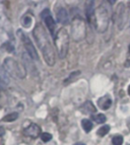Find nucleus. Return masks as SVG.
<instances>
[{"instance_id": "nucleus-1", "label": "nucleus", "mask_w": 130, "mask_h": 145, "mask_svg": "<svg viewBox=\"0 0 130 145\" xmlns=\"http://www.w3.org/2000/svg\"><path fill=\"white\" fill-rule=\"evenodd\" d=\"M33 35L46 63L49 66H53L55 64V51L49 39V35L46 29L41 24H38L33 31Z\"/></svg>"}, {"instance_id": "nucleus-2", "label": "nucleus", "mask_w": 130, "mask_h": 145, "mask_svg": "<svg viewBox=\"0 0 130 145\" xmlns=\"http://www.w3.org/2000/svg\"><path fill=\"white\" fill-rule=\"evenodd\" d=\"M109 20H110V15H109L108 8L104 4H101L95 10V27L99 31L103 33L108 29Z\"/></svg>"}, {"instance_id": "nucleus-3", "label": "nucleus", "mask_w": 130, "mask_h": 145, "mask_svg": "<svg viewBox=\"0 0 130 145\" xmlns=\"http://www.w3.org/2000/svg\"><path fill=\"white\" fill-rule=\"evenodd\" d=\"M3 67L5 68V70L8 73V75L16 78V79H22L27 75L26 68L22 64H19L16 60L10 58V57L5 58Z\"/></svg>"}, {"instance_id": "nucleus-4", "label": "nucleus", "mask_w": 130, "mask_h": 145, "mask_svg": "<svg viewBox=\"0 0 130 145\" xmlns=\"http://www.w3.org/2000/svg\"><path fill=\"white\" fill-rule=\"evenodd\" d=\"M55 46L58 55L61 59H64L68 53V44H69V34L65 29H60L55 36Z\"/></svg>"}, {"instance_id": "nucleus-5", "label": "nucleus", "mask_w": 130, "mask_h": 145, "mask_svg": "<svg viewBox=\"0 0 130 145\" xmlns=\"http://www.w3.org/2000/svg\"><path fill=\"white\" fill-rule=\"evenodd\" d=\"M71 36L74 41H81L85 37V24L81 18H74L71 24Z\"/></svg>"}, {"instance_id": "nucleus-6", "label": "nucleus", "mask_w": 130, "mask_h": 145, "mask_svg": "<svg viewBox=\"0 0 130 145\" xmlns=\"http://www.w3.org/2000/svg\"><path fill=\"white\" fill-rule=\"evenodd\" d=\"M17 35L20 37V39H22L24 48H26V50H27L28 55H29L31 58L34 59V60H39V56H38V54H37V50H36V48H35L34 45H33L31 40H30L29 38L24 35V31H17Z\"/></svg>"}, {"instance_id": "nucleus-7", "label": "nucleus", "mask_w": 130, "mask_h": 145, "mask_svg": "<svg viewBox=\"0 0 130 145\" xmlns=\"http://www.w3.org/2000/svg\"><path fill=\"white\" fill-rule=\"evenodd\" d=\"M41 16H42V18L44 20V22H45L46 27H47V29H49L51 36L54 37V36H55L56 24H55V20H54L53 17H52V15H51L50 10H49V9L43 10V11H42Z\"/></svg>"}, {"instance_id": "nucleus-8", "label": "nucleus", "mask_w": 130, "mask_h": 145, "mask_svg": "<svg viewBox=\"0 0 130 145\" xmlns=\"http://www.w3.org/2000/svg\"><path fill=\"white\" fill-rule=\"evenodd\" d=\"M24 134L26 136H29V137L37 138L38 136H41V128L37 124L32 123L24 130Z\"/></svg>"}, {"instance_id": "nucleus-9", "label": "nucleus", "mask_w": 130, "mask_h": 145, "mask_svg": "<svg viewBox=\"0 0 130 145\" xmlns=\"http://www.w3.org/2000/svg\"><path fill=\"white\" fill-rule=\"evenodd\" d=\"M125 16H126V9L124 4H119L117 8V25L120 29H123V25L125 24Z\"/></svg>"}, {"instance_id": "nucleus-10", "label": "nucleus", "mask_w": 130, "mask_h": 145, "mask_svg": "<svg viewBox=\"0 0 130 145\" xmlns=\"http://www.w3.org/2000/svg\"><path fill=\"white\" fill-rule=\"evenodd\" d=\"M95 1H87L85 3V15L89 24H94L95 22Z\"/></svg>"}, {"instance_id": "nucleus-11", "label": "nucleus", "mask_w": 130, "mask_h": 145, "mask_svg": "<svg viewBox=\"0 0 130 145\" xmlns=\"http://www.w3.org/2000/svg\"><path fill=\"white\" fill-rule=\"evenodd\" d=\"M57 20L60 24H67L69 22V15H68V12L67 10L65 9V8H60V9L57 11Z\"/></svg>"}, {"instance_id": "nucleus-12", "label": "nucleus", "mask_w": 130, "mask_h": 145, "mask_svg": "<svg viewBox=\"0 0 130 145\" xmlns=\"http://www.w3.org/2000/svg\"><path fill=\"white\" fill-rule=\"evenodd\" d=\"M98 106L102 110L110 109V106H112V99L110 95H104V97H100L99 101H98Z\"/></svg>"}, {"instance_id": "nucleus-13", "label": "nucleus", "mask_w": 130, "mask_h": 145, "mask_svg": "<svg viewBox=\"0 0 130 145\" xmlns=\"http://www.w3.org/2000/svg\"><path fill=\"white\" fill-rule=\"evenodd\" d=\"M80 110H81L82 113H85V114H95L97 112L96 106L93 105L92 102H85L81 106H80Z\"/></svg>"}, {"instance_id": "nucleus-14", "label": "nucleus", "mask_w": 130, "mask_h": 145, "mask_svg": "<svg viewBox=\"0 0 130 145\" xmlns=\"http://www.w3.org/2000/svg\"><path fill=\"white\" fill-rule=\"evenodd\" d=\"M0 79L2 80L5 84H7L9 82V76H8V73L6 72L5 68L3 67L1 64H0Z\"/></svg>"}, {"instance_id": "nucleus-15", "label": "nucleus", "mask_w": 130, "mask_h": 145, "mask_svg": "<svg viewBox=\"0 0 130 145\" xmlns=\"http://www.w3.org/2000/svg\"><path fill=\"white\" fill-rule=\"evenodd\" d=\"M81 125H82V128H83V130L87 132V133H89V132H91L93 129V123L89 120H87V119H83L81 121Z\"/></svg>"}, {"instance_id": "nucleus-16", "label": "nucleus", "mask_w": 130, "mask_h": 145, "mask_svg": "<svg viewBox=\"0 0 130 145\" xmlns=\"http://www.w3.org/2000/svg\"><path fill=\"white\" fill-rule=\"evenodd\" d=\"M109 131H110V126L105 125V126H103V127H101L99 130L97 131V134H98L100 137H103V136L107 135V134L109 133Z\"/></svg>"}, {"instance_id": "nucleus-17", "label": "nucleus", "mask_w": 130, "mask_h": 145, "mask_svg": "<svg viewBox=\"0 0 130 145\" xmlns=\"http://www.w3.org/2000/svg\"><path fill=\"white\" fill-rule=\"evenodd\" d=\"M93 119L95 120V122L98 124H103L105 123V122L107 121V118L106 116L104 114H98V115H95V116H93Z\"/></svg>"}, {"instance_id": "nucleus-18", "label": "nucleus", "mask_w": 130, "mask_h": 145, "mask_svg": "<svg viewBox=\"0 0 130 145\" xmlns=\"http://www.w3.org/2000/svg\"><path fill=\"white\" fill-rule=\"evenodd\" d=\"M16 119H18V114H17L16 112H13V113H11V114L5 116L4 118H3V121L4 122H13V121H15Z\"/></svg>"}, {"instance_id": "nucleus-19", "label": "nucleus", "mask_w": 130, "mask_h": 145, "mask_svg": "<svg viewBox=\"0 0 130 145\" xmlns=\"http://www.w3.org/2000/svg\"><path fill=\"white\" fill-rule=\"evenodd\" d=\"M22 24L24 27H30L32 24V17L29 16V15H26V16L22 17Z\"/></svg>"}, {"instance_id": "nucleus-20", "label": "nucleus", "mask_w": 130, "mask_h": 145, "mask_svg": "<svg viewBox=\"0 0 130 145\" xmlns=\"http://www.w3.org/2000/svg\"><path fill=\"white\" fill-rule=\"evenodd\" d=\"M113 145H122L123 144V137L121 135H116L112 139Z\"/></svg>"}, {"instance_id": "nucleus-21", "label": "nucleus", "mask_w": 130, "mask_h": 145, "mask_svg": "<svg viewBox=\"0 0 130 145\" xmlns=\"http://www.w3.org/2000/svg\"><path fill=\"white\" fill-rule=\"evenodd\" d=\"M41 139L44 142H48L52 139V135L50 133H42L41 134Z\"/></svg>"}, {"instance_id": "nucleus-22", "label": "nucleus", "mask_w": 130, "mask_h": 145, "mask_svg": "<svg viewBox=\"0 0 130 145\" xmlns=\"http://www.w3.org/2000/svg\"><path fill=\"white\" fill-rule=\"evenodd\" d=\"M80 74V71H75V72H72L71 74L68 76V78H67V80H66V82H68V81H71V80H73L74 79V77L75 76H77V75H79Z\"/></svg>"}, {"instance_id": "nucleus-23", "label": "nucleus", "mask_w": 130, "mask_h": 145, "mask_svg": "<svg viewBox=\"0 0 130 145\" xmlns=\"http://www.w3.org/2000/svg\"><path fill=\"white\" fill-rule=\"evenodd\" d=\"M5 88H6V84L0 79V90H3V89H5Z\"/></svg>"}, {"instance_id": "nucleus-24", "label": "nucleus", "mask_w": 130, "mask_h": 145, "mask_svg": "<svg viewBox=\"0 0 130 145\" xmlns=\"http://www.w3.org/2000/svg\"><path fill=\"white\" fill-rule=\"evenodd\" d=\"M4 134H5L4 128H2V127H0V137H1V136H3Z\"/></svg>"}, {"instance_id": "nucleus-25", "label": "nucleus", "mask_w": 130, "mask_h": 145, "mask_svg": "<svg viewBox=\"0 0 130 145\" xmlns=\"http://www.w3.org/2000/svg\"><path fill=\"white\" fill-rule=\"evenodd\" d=\"M74 145H85L84 143H81V142H78V143H75Z\"/></svg>"}, {"instance_id": "nucleus-26", "label": "nucleus", "mask_w": 130, "mask_h": 145, "mask_svg": "<svg viewBox=\"0 0 130 145\" xmlns=\"http://www.w3.org/2000/svg\"><path fill=\"white\" fill-rule=\"evenodd\" d=\"M128 94L130 95V85H129V87H128Z\"/></svg>"}, {"instance_id": "nucleus-27", "label": "nucleus", "mask_w": 130, "mask_h": 145, "mask_svg": "<svg viewBox=\"0 0 130 145\" xmlns=\"http://www.w3.org/2000/svg\"><path fill=\"white\" fill-rule=\"evenodd\" d=\"M109 3H111V4H114V3H115V1H109Z\"/></svg>"}, {"instance_id": "nucleus-28", "label": "nucleus", "mask_w": 130, "mask_h": 145, "mask_svg": "<svg viewBox=\"0 0 130 145\" xmlns=\"http://www.w3.org/2000/svg\"><path fill=\"white\" fill-rule=\"evenodd\" d=\"M129 54H130V45H129Z\"/></svg>"}]
</instances>
